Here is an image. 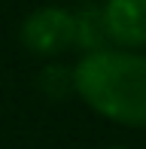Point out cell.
<instances>
[{
	"label": "cell",
	"mask_w": 146,
	"mask_h": 149,
	"mask_svg": "<svg viewBox=\"0 0 146 149\" xmlns=\"http://www.w3.org/2000/svg\"><path fill=\"white\" fill-rule=\"evenodd\" d=\"M73 94L101 119L146 128V55L128 49L88 52L70 67Z\"/></svg>",
	"instance_id": "cell-1"
},
{
	"label": "cell",
	"mask_w": 146,
	"mask_h": 149,
	"mask_svg": "<svg viewBox=\"0 0 146 149\" xmlns=\"http://www.w3.org/2000/svg\"><path fill=\"white\" fill-rule=\"evenodd\" d=\"M73 9L67 6H37L24 15L22 28H18V40L28 52L40 58H55L61 52L73 49Z\"/></svg>",
	"instance_id": "cell-2"
},
{
	"label": "cell",
	"mask_w": 146,
	"mask_h": 149,
	"mask_svg": "<svg viewBox=\"0 0 146 149\" xmlns=\"http://www.w3.org/2000/svg\"><path fill=\"white\" fill-rule=\"evenodd\" d=\"M101 15L113 49H146V0H104Z\"/></svg>",
	"instance_id": "cell-3"
},
{
	"label": "cell",
	"mask_w": 146,
	"mask_h": 149,
	"mask_svg": "<svg viewBox=\"0 0 146 149\" xmlns=\"http://www.w3.org/2000/svg\"><path fill=\"white\" fill-rule=\"evenodd\" d=\"M73 46L88 52H101L110 49V40H107V28H104V15H101V6H79L73 9Z\"/></svg>",
	"instance_id": "cell-4"
},
{
	"label": "cell",
	"mask_w": 146,
	"mask_h": 149,
	"mask_svg": "<svg viewBox=\"0 0 146 149\" xmlns=\"http://www.w3.org/2000/svg\"><path fill=\"white\" fill-rule=\"evenodd\" d=\"M40 91L52 100H64L67 94H73V70L61 64H49L40 73Z\"/></svg>",
	"instance_id": "cell-5"
},
{
	"label": "cell",
	"mask_w": 146,
	"mask_h": 149,
	"mask_svg": "<svg viewBox=\"0 0 146 149\" xmlns=\"http://www.w3.org/2000/svg\"><path fill=\"white\" fill-rule=\"evenodd\" d=\"M104 149H128V146H104Z\"/></svg>",
	"instance_id": "cell-6"
}]
</instances>
